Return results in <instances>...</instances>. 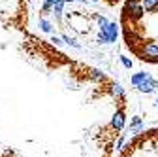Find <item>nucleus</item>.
Wrapping results in <instances>:
<instances>
[{
  "instance_id": "nucleus-1",
  "label": "nucleus",
  "mask_w": 158,
  "mask_h": 157,
  "mask_svg": "<svg viewBox=\"0 0 158 157\" xmlns=\"http://www.w3.org/2000/svg\"><path fill=\"white\" fill-rule=\"evenodd\" d=\"M124 15L130 17L132 21H139L145 15V10L141 6V0H126L124 4Z\"/></svg>"
},
{
  "instance_id": "nucleus-2",
  "label": "nucleus",
  "mask_w": 158,
  "mask_h": 157,
  "mask_svg": "<svg viewBox=\"0 0 158 157\" xmlns=\"http://www.w3.org/2000/svg\"><path fill=\"white\" fill-rule=\"evenodd\" d=\"M141 55L143 59H149V61H158V42L156 40L145 42L141 46Z\"/></svg>"
},
{
  "instance_id": "nucleus-3",
  "label": "nucleus",
  "mask_w": 158,
  "mask_h": 157,
  "mask_svg": "<svg viewBox=\"0 0 158 157\" xmlns=\"http://www.w3.org/2000/svg\"><path fill=\"white\" fill-rule=\"evenodd\" d=\"M102 32L106 34V40H107V44H115V42H117V38H118V23H115V21H109V23H107V27H106Z\"/></svg>"
},
{
  "instance_id": "nucleus-4",
  "label": "nucleus",
  "mask_w": 158,
  "mask_h": 157,
  "mask_svg": "<svg viewBox=\"0 0 158 157\" xmlns=\"http://www.w3.org/2000/svg\"><path fill=\"white\" fill-rule=\"evenodd\" d=\"M124 123H126V114H124L123 108H118V110L113 114V117H111V127H113L115 131H123V129H124Z\"/></svg>"
},
{
  "instance_id": "nucleus-5",
  "label": "nucleus",
  "mask_w": 158,
  "mask_h": 157,
  "mask_svg": "<svg viewBox=\"0 0 158 157\" xmlns=\"http://www.w3.org/2000/svg\"><path fill=\"white\" fill-rule=\"evenodd\" d=\"M137 87V91L139 93H145V95H151V93H154L156 89H158V82L154 80V78L151 76V78H147V80H143L139 85H135Z\"/></svg>"
},
{
  "instance_id": "nucleus-6",
  "label": "nucleus",
  "mask_w": 158,
  "mask_h": 157,
  "mask_svg": "<svg viewBox=\"0 0 158 157\" xmlns=\"http://www.w3.org/2000/svg\"><path fill=\"white\" fill-rule=\"evenodd\" d=\"M64 6H66L64 0H55V2H53L51 13L55 15V21H56V23H60V21H62V11H64Z\"/></svg>"
},
{
  "instance_id": "nucleus-7",
  "label": "nucleus",
  "mask_w": 158,
  "mask_h": 157,
  "mask_svg": "<svg viewBox=\"0 0 158 157\" xmlns=\"http://www.w3.org/2000/svg\"><path fill=\"white\" fill-rule=\"evenodd\" d=\"M109 93H111V96H115V99L124 101V87L121 83H111L109 85Z\"/></svg>"
},
{
  "instance_id": "nucleus-8",
  "label": "nucleus",
  "mask_w": 158,
  "mask_h": 157,
  "mask_svg": "<svg viewBox=\"0 0 158 157\" xmlns=\"http://www.w3.org/2000/svg\"><path fill=\"white\" fill-rule=\"evenodd\" d=\"M147 78H151V74H149V72H145V70H143V72H135V74H132V76H130V83L135 87V85H139L143 80H147Z\"/></svg>"
},
{
  "instance_id": "nucleus-9",
  "label": "nucleus",
  "mask_w": 158,
  "mask_h": 157,
  "mask_svg": "<svg viewBox=\"0 0 158 157\" xmlns=\"http://www.w3.org/2000/svg\"><path fill=\"white\" fill-rule=\"evenodd\" d=\"M89 78H90L92 82H96V83L106 82V74H104L102 70H98V68H90V70H89Z\"/></svg>"
},
{
  "instance_id": "nucleus-10",
  "label": "nucleus",
  "mask_w": 158,
  "mask_h": 157,
  "mask_svg": "<svg viewBox=\"0 0 158 157\" xmlns=\"http://www.w3.org/2000/svg\"><path fill=\"white\" fill-rule=\"evenodd\" d=\"M141 6H143L145 13H152L158 10V0H141Z\"/></svg>"
},
{
  "instance_id": "nucleus-11",
  "label": "nucleus",
  "mask_w": 158,
  "mask_h": 157,
  "mask_svg": "<svg viewBox=\"0 0 158 157\" xmlns=\"http://www.w3.org/2000/svg\"><path fill=\"white\" fill-rule=\"evenodd\" d=\"M40 29H42L44 32H47V34H55V27H53V23L51 21H47V19L45 17H42V19H40Z\"/></svg>"
},
{
  "instance_id": "nucleus-12",
  "label": "nucleus",
  "mask_w": 158,
  "mask_h": 157,
  "mask_svg": "<svg viewBox=\"0 0 158 157\" xmlns=\"http://www.w3.org/2000/svg\"><path fill=\"white\" fill-rule=\"evenodd\" d=\"M60 38H62V42H64V44H68V46H72V47H75V49H81V47H83V46L79 44L73 36H70V34H62Z\"/></svg>"
},
{
  "instance_id": "nucleus-13",
  "label": "nucleus",
  "mask_w": 158,
  "mask_h": 157,
  "mask_svg": "<svg viewBox=\"0 0 158 157\" xmlns=\"http://www.w3.org/2000/svg\"><path fill=\"white\" fill-rule=\"evenodd\" d=\"M94 19H96L98 29H100V30H104V29L107 27V23H109V19H107V17H104V15H100V13H96V15H94Z\"/></svg>"
},
{
  "instance_id": "nucleus-14",
  "label": "nucleus",
  "mask_w": 158,
  "mask_h": 157,
  "mask_svg": "<svg viewBox=\"0 0 158 157\" xmlns=\"http://www.w3.org/2000/svg\"><path fill=\"white\" fill-rule=\"evenodd\" d=\"M143 129H145V123H143V121L135 123V125H130V132H132L134 136H135V134H139V132H141Z\"/></svg>"
},
{
  "instance_id": "nucleus-15",
  "label": "nucleus",
  "mask_w": 158,
  "mask_h": 157,
  "mask_svg": "<svg viewBox=\"0 0 158 157\" xmlns=\"http://www.w3.org/2000/svg\"><path fill=\"white\" fill-rule=\"evenodd\" d=\"M118 59H121V65H123L126 70H130V68L134 66V63H132V59H130V57H126V55H121Z\"/></svg>"
},
{
  "instance_id": "nucleus-16",
  "label": "nucleus",
  "mask_w": 158,
  "mask_h": 157,
  "mask_svg": "<svg viewBox=\"0 0 158 157\" xmlns=\"http://www.w3.org/2000/svg\"><path fill=\"white\" fill-rule=\"evenodd\" d=\"M53 2H55V0H45V2L42 4V11H44V13H51V8H53Z\"/></svg>"
},
{
  "instance_id": "nucleus-17",
  "label": "nucleus",
  "mask_w": 158,
  "mask_h": 157,
  "mask_svg": "<svg viewBox=\"0 0 158 157\" xmlns=\"http://www.w3.org/2000/svg\"><path fill=\"white\" fill-rule=\"evenodd\" d=\"M124 144H126V138H124V136H121V138L117 140V144H115V150H118V151H121V150L124 148Z\"/></svg>"
},
{
  "instance_id": "nucleus-18",
  "label": "nucleus",
  "mask_w": 158,
  "mask_h": 157,
  "mask_svg": "<svg viewBox=\"0 0 158 157\" xmlns=\"http://www.w3.org/2000/svg\"><path fill=\"white\" fill-rule=\"evenodd\" d=\"M51 42H53L55 46H62V44H64L62 38H60V36H55V34H51Z\"/></svg>"
},
{
  "instance_id": "nucleus-19",
  "label": "nucleus",
  "mask_w": 158,
  "mask_h": 157,
  "mask_svg": "<svg viewBox=\"0 0 158 157\" xmlns=\"http://www.w3.org/2000/svg\"><path fill=\"white\" fill-rule=\"evenodd\" d=\"M106 2H109V4H117L118 0H106Z\"/></svg>"
},
{
  "instance_id": "nucleus-20",
  "label": "nucleus",
  "mask_w": 158,
  "mask_h": 157,
  "mask_svg": "<svg viewBox=\"0 0 158 157\" xmlns=\"http://www.w3.org/2000/svg\"><path fill=\"white\" fill-rule=\"evenodd\" d=\"M156 108H158V99H156Z\"/></svg>"
}]
</instances>
